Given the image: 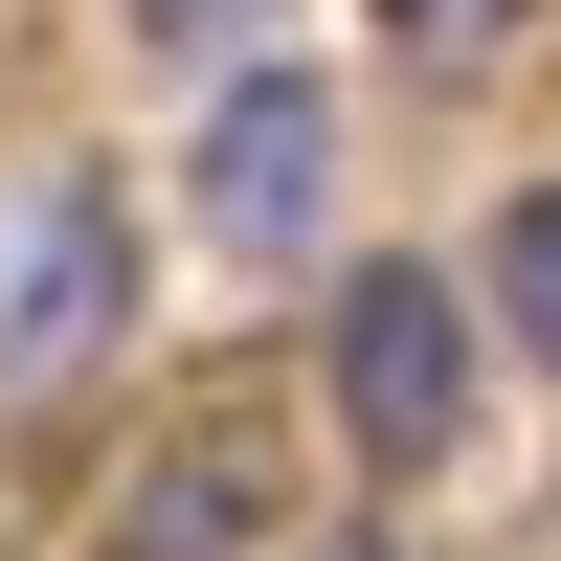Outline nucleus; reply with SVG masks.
I'll return each mask as SVG.
<instances>
[{"mask_svg": "<svg viewBox=\"0 0 561 561\" xmlns=\"http://www.w3.org/2000/svg\"><path fill=\"white\" fill-rule=\"evenodd\" d=\"M113 314H135V225H113V180H45V203H23V270H0V382H90V359H113Z\"/></svg>", "mask_w": 561, "mask_h": 561, "instance_id": "7ed1b4c3", "label": "nucleus"}, {"mask_svg": "<svg viewBox=\"0 0 561 561\" xmlns=\"http://www.w3.org/2000/svg\"><path fill=\"white\" fill-rule=\"evenodd\" d=\"M135 23H158V45H225V23H248V0H135Z\"/></svg>", "mask_w": 561, "mask_h": 561, "instance_id": "423d86ee", "label": "nucleus"}, {"mask_svg": "<svg viewBox=\"0 0 561 561\" xmlns=\"http://www.w3.org/2000/svg\"><path fill=\"white\" fill-rule=\"evenodd\" d=\"M314 561H404V539H314Z\"/></svg>", "mask_w": 561, "mask_h": 561, "instance_id": "6e6552de", "label": "nucleus"}, {"mask_svg": "<svg viewBox=\"0 0 561 561\" xmlns=\"http://www.w3.org/2000/svg\"><path fill=\"white\" fill-rule=\"evenodd\" d=\"M472 293L517 314V359H561V180H517V203H494V248H472Z\"/></svg>", "mask_w": 561, "mask_h": 561, "instance_id": "20e7f679", "label": "nucleus"}, {"mask_svg": "<svg viewBox=\"0 0 561 561\" xmlns=\"http://www.w3.org/2000/svg\"><path fill=\"white\" fill-rule=\"evenodd\" d=\"M180 203H203V248L314 270V225H337V113H314V68H248V90H225L203 158H180Z\"/></svg>", "mask_w": 561, "mask_h": 561, "instance_id": "f03ea898", "label": "nucleus"}, {"mask_svg": "<svg viewBox=\"0 0 561 561\" xmlns=\"http://www.w3.org/2000/svg\"><path fill=\"white\" fill-rule=\"evenodd\" d=\"M225 517H248V449H180V472L135 494V561H225Z\"/></svg>", "mask_w": 561, "mask_h": 561, "instance_id": "39448f33", "label": "nucleus"}, {"mask_svg": "<svg viewBox=\"0 0 561 561\" xmlns=\"http://www.w3.org/2000/svg\"><path fill=\"white\" fill-rule=\"evenodd\" d=\"M472 314L494 293H449V270H404V248L337 270V337H314V359H337V449H359V472H427V449L472 427Z\"/></svg>", "mask_w": 561, "mask_h": 561, "instance_id": "f257e3e1", "label": "nucleus"}, {"mask_svg": "<svg viewBox=\"0 0 561 561\" xmlns=\"http://www.w3.org/2000/svg\"><path fill=\"white\" fill-rule=\"evenodd\" d=\"M382 23H404V45H449V23H472V0H382Z\"/></svg>", "mask_w": 561, "mask_h": 561, "instance_id": "0eeeda50", "label": "nucleus"}]
</instances>
